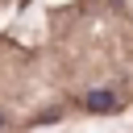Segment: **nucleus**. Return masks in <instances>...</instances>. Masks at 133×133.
I'll return each instance as SVG.
<instances>
[{
	"label": "nucleus",
	"mask_w": 133,
	"mask_h": 133,
	"mask_svg": "<svg viewBox=\"0 0 133 133\" xmlns=\"http://www.w3.org/2000/svg\"><path fill=\"white\" fill-rule=\"evenodd\" d=\"M83 108H87V112H96V116H104V112H116V108H121V100H116V91L96 87V91H87V96H83Z\"/></svg>",
	"instance_id": "obj_1"
},
{
	"label": "nucleus",
	"mask_w": 133,
	"mask_h": 133,
	"mask_svg": "<svg viewBox=\"0 0 133 133\" xmlns=\"http://www.w3.org/2000/svg\"><path fill=\"white\" fill-rule=\"evenodd\" d=\"M0 125H4V116H0Z\"/></svg>",
	"instance_id": "obj_2"
}]
</instances>
